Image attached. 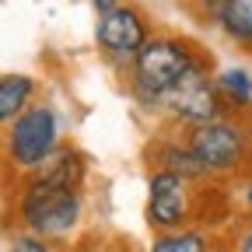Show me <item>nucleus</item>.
<instances>
[{"instance_id":"obj_1","label":"nucleus","mask_w":252,"mask_h":252,"mask_svg":"<svg viewBox=\"0 0 252 252\" xmlns=\"http://www.w3.org/2000/svg\"><path fill=\"white\" fill-rule=\"evenodd\" d=\"M88 154L77 144L63 140L49 161L39 165L32 175L21 179L18 196H14V217L18 224L32 235H42L49 242H67L84 220L88 200Z\"/></svg>"},{"instance_id":"obj_11","label":"nucleus","mask_w":252,"mask_h":252,"mask_svg":"<svg viewBox=\"0 0 252 252\" xmlns=\"http://www.w3.org/2000/svg\"><path fill=\"white\" fill-rule=\"evenodd\" d=\"M147 252H217V242L203 224H186L175 231H154Z\"/></svg>"},{"instance_id":"obj_14","label":"nucleus","mask_w":252,"mask_h":252,"mask_svg":"<svg viewBox=\"0 0 252 252\" xmlns=\"http://www.w3.org/2000/svg\"><path fill=\"white\" fill-rule=\"evenodd\" d=\"M235 252H252V220H245L235 231Z\"/></svg>"},{"instance_id":"obj_9","label":"nucleus","mask_w":252,"mask_h":252,"mask_svg":"<svg viewBox=\"0 0 252 252\" xmlns=\"http://www.w3.org/2000/svg\"><path fill=\"white\" fill-rule=\"evenodd\" d=\"M35 94H39V81L32 74H21V70L0 74V130L35 102Z\"/></svg>"},{"instance_id":"obj_3","label":"nucleus","mask_w":252,"mask_h":252,"mask_svg":"<svg viewBox=\"0 0 252 252\" xmlns=\"http://www.w3.org/2000/svg\"><path fill=\"white\" fill-rule=\"evenodd\" d=\"M63 144V119L53 102H32L18 119L4 126L0 137V158L14 175H32L39 165L49 161V154Z\"/></svg>"},{"instance_id":"obj_13","label":"nucleus","mask_w":252,"mask_h":252,"mask_svg":"<svg viewBox=\"0 0 252 252\" xmlns=\"http://www.w3.org/2000/svg\"><path fill=\"white\" fill-rule=\"evenodd\" d=\"M7 252H63V242H49L42 235H32V231L18 228L7 242Z\"/></svg>"},{"instance_id":"obj_7","label":"nucleus","mask_w":252,"mask_h":252,"mask_svg":"<svg viewBox=\"0 0 252 252\" xmlns=\"http://www.w3.org/2000/svg\"><path fill=\"white\" fill-rule=\"evenodd\" d=\"M151 35H154L151 18L144 14V7L130 4V0L98 14V25H94V46L119 74L133 63V56L147 46Z\"/></svg>"},{"instance_id":"obj_16","label":"nucleus","mask_w":252,"mask_h":252,"mask_svg":"<svg viewBox=\"0 0 252 252\" xmlns=\"http://www.w3.org/2000/svg\"><path fill=\"white\" fill-rule=\"evenodd\" d=\"M242 203H245V207H249V210H252V182H249V186H245V193H242Z\"/></svg>"},{"instance_id":"obj_2","label":"nucleus","mask_w":252,"mask_h":252,"mask_svg":"<svg viewBox=\"0 0 252 252\" xmlns=\"http://www.w3.org/2000/svg\"><path fill=\"white\" fill-rule=\"evenodd\" d=\"M200 67H210V56L182 35H168V32H154L147 46L133 56V63L123 70L126 77V94L133 105L147 116H158L161 98L186 77Z\"/></svg>"},{"instance_id":"obj_10","label":"nucleus","mask_w":252,"mask_h":252,"mask_svg":"<svg viewBox=\"0 0 252 252\" xmlns=\"http://www.w3.org/2000/svg\"><path fill=\"white\" fill-rule=\"evenodd\" d=\"M214 25L235 46L252 49V0H220L214 11Z\"/></svg>"},{"instance_id":"obj_4","label":"nucleus","mask_w":252,"mask_h":252,"mask_svg":"<svg viewBox=\"0 0 252 252\" xmlns=\"http://www.w3.org/2000/svg\"><path fill=\"white\" fill-rule=\"evenodd\" d=\"M189 147L196 151L200 165L207 172V179H235L249 168L252 161V133L238 116H220L200 126L182 130Z\"/></svg>"},{"instance_id":"obj_8","label":"nucleus","mask_w":252,"mask_h":252,"mask_svg":"<svg viewBox=\"0 0 252 252\" xmlns=\"http://www.w3.org/2000/svg\"><path fill=\"white\" fill-rule=\"evenodd\" d=\"M147 165H151V168L175 172V175L196 182V186L210 182L207 172H203V165H200V158H196V151L189 147V140H186L182 130H165V133H158V137L147 144Z\"/></svg>"},{"instance_id":"obj_5","label":"nucleus","mask_w":252,"mask_h":252,"mask_svg":"<svg viewBox=\"0 0 252 252\" xmlns=\"http://www.w3.org/2000/svg\"><path fill=\"white\" fill-rule=\"evenodd\" d=\"M220 116H235V112L214 84V67H200L186 74L158 105V119L168 123L165 130H189V126H200Z\"/></svg>"},{"instance_id":"obj_12","label":"nucleus","mask_w":252,"mask_h":252,"mask_svg":"<svg viewBox=\"0 0 252 252\" xmlns=\"http://www.w3.org/2000/svg\"><path fill=\"white\" fill-rule=\"evenodd\" d=\"M214 84H217V91H220V98L231 105V112L252 109V74H249L245 67L214 70Z\"/></svg>"},{"instance_id":"obj_6","label":"nucleus","mask_w":252,"mask_h":252,"mask_svg":"<svg viewBox=\"0 0 252 252\" xmlns=\"http://www.w3.org/2000/svg\"><path fill=\"white\" fill-rule=\"evenodd\" d=\"M200 186L165 168H147V200L144 217L154 231H175L186 224H196Z\"/></svg>"},{"instance_id":"obj_15","label":"nucleus","mask_w":252,"mask_h":252,"mask_svg":"<svg viewBox=\"0 0 252 252\" xmlns=\"http://www.w3.org/2000/svg\"><path fill=\"white\" fill-rule=\"evenodd\" d=\"M88 4L94 7V14H105V11H112V7H119V4H126V0H88Z\"/></svg>"}]
</instances>
